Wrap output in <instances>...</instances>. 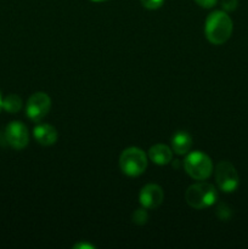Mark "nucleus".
<instances>
[{"mask_svg": "<svg viewBox=\"0 0 248 249\" xmlns=\"http://www.w3.org/2000/svg\"><path fill=\"white\" fill-rule=\"evenodd\" d=\"M233 24L231 17L226 11H213L206 19L204 32L209 43L213 45H221L230 39Z\"/></svg>", "mask_w": 248, "mask_h": 249, "instance_id": "obj_1", "label": "nucleus"}, {"mask_svg": "<svg viewBox=\"0 0 248 249\" xmlns=\"http://www.w3.org/2000/svg\"><path fill=\"white\" fill-rule=\"evenodd\" d=\"M185 199L187 204L195 209H204L212 207L218 201V191L208 182H197L186 190Z\"/></svg>", "mask_w": 248, "mask_h": 249, "instance_id": "obj_2", "label": "nucleus"}, {"mask_svg": "<svg viewBox=\"0 0 248 249\" xmlns=\"http://www.w3.org/2000/svg\"><path fill=\"white\" fill-rule=\"evenodd\" d=\"M119 167L125 175L136 178L145 173L147 168V156L141 148L128 147L119 157Z\"/></svg>", "mask_w": 248, "mask_h": 249, "instance_id": "obj_3", "label": "nucleus"}, {"mask_svg": "<svg viewBox=\"0 0 248 249\" xmlns=\"http://www.w3.org/2000/svg\"><path fill=\"white\" fill-rule=\"evenodd\" d=\"M185 172L194 180L204 181L208 179L213 172V163L209 156L201 151H195L187 155L184 160Z\"/></svg>", "mask_w": 248, "mask_h": 249, "instance_id": "obj_4", "label": "nucleus"}, {"mask_svg": "<svg viewBox=\"0 0 248 249\" xmlns=\"http://www.w3.org/2000/svg\"><path fill=\"white\" fill-rule=\"evenodd\" d=\"M215 181L219 189L225 194L236 191L240 185V177L236 168L228 160H223L216 165Z\"/></svg>", "mask_w": 248, "mask_h": 249, "instance_id": "obj_5", "label": "nucleus"}, {"mask_svg": "<svg viewBox=\"0 0 248 249\" xmlns=\"http://www.w3.org/2000/svg\"><path fill=\"white\" fill-rule=\"evenodd\" d=\"M51 108V99L48 94L45 92H35L32 95L27 101L26 106V113L31 121L39 122L43 121L48 113L50 112Z\"/></svg>", "mask_w": 248, "mask_h": 249, "instance_id": "obj_6", "label": "nucleus"}, {"mask_svg": "<svg viewBox=\"0 0 248 249\" xmlns=\"http://www.w3.org/2000/svg\"><path fill=\"white\" fill-rule=\"evenodd\" d=\"M5 138L12 148L23 150L29 142L28 129L22 122L14 121L5 129Z\"/></svg>", "mask_w": 248, "mask_h": 249, "instance_id": "obj_7", "label": "nucleus"}, {"mask_svg": "<svg viewBox=\"0 0 248 249\" xmlns=\"http://www.w3.org/2000/svg\"><path fill=\"white\" fill-rule=\"evenodd\" d=\"M140 204L145 209H156L163 203L164 194H163L162 187L156 184H148L141 189Z\"/></svg>", "mask_w": 248, "mask_h": 249, "instance_id": "obj_8", "label": "nucleus"}, {"mask_svg": "<svg viewBox=\"0 0 248 249\" xmlns=\"http://www.w3.org/2000/svg\"><path fill=\"white\" fill-rule=\"evenodd\" d=\"M33 135L35 140L43 146H51L57 141V130L53 125L46 123L38 124L34 128Z\"/></svg>", "mask_w": 248, "mask_h": 249, "instance_id": "obj_9", "label": "nucleus"}, {"mask_svg": "<svg viewBox=\"0 0 248 249\" xmlns=\"http://www.w3.org/2000/svg\"><path fill=\"white\" fill-rule=\"evenodd\" d=\"M148 158L157 165H167L172 162L173 151L163 143L153 145L148 151Z\"/></svg>", "mask_w": 248, "mask_h": 249, "instance_id": "obj_10", "label": "nucleus"}, {"mask_svg": "<svg viewBox=\"0 0 248 249\" xmlns=\"http://www.w3.org/2000/svg\"><path fill=\"white\" fill-rule=\"evenodd\" d=\"M192 146V138L186 131H177L172 136V148L177 155H186Z\"/></svg>", "mask_w": 248, "mask_h": 249, "instance_id": "obj_11", "label": "nucleus"}, {"mask_svg": "<svg viewBox=\"0 0 248 249\" xmlns=\"http://www.w3.org/2000/svg\"><path fill=\"white\" fill-rule=\"evenodd\" d=\"M22 105H23V102H22L21 97L15 94L7 95L5 99H2V108L9 112V113L19 112L22 108Z\"/></svg>", "mask_w": 248, "mask_h": 249, "instance_id": "obj_12", "label": "nucleus"}, {"mask_svg": "<svg viewBox=\"0 0 248 249\" xmlns=\"http://www.w3.org/2000/svg\"><path fill=\"white\" fill-rule=\"evenodd\" d=\"M148 220V214L145 211V208L136 209L133 213V223H135L136 225H145Z\"/></svg>", "mask_w": 248, "mask_h": 249, "instance_id": "obj_13", "label": "nucleus"}, {"mask_svg": "<svg viewBox=\"0 0 248 249\" xmlns=\"http://www.w3.org/2000/svg\"><path fill=\"white\" fill-rule=\"evenodd\" d=\"M140 1H141V5H142L145 9L157 10L162 6L164 0H140Z\"/></svg>", "mask_w": 248, "mask_h": 249, "instance_id": "obj_14", "label": "nucleus"}, {"mask_svg": "<svg viewBox=\"0 0 248 249\" xmlns=\"http://www.w3.org/2000/svg\"><path fill=\"white\" fill-rule=\"evenodd\" d=\"M216 214H218L219 219H221V220H229L231 216V209L226 204H220Z\"/></svg>", "mask_w": 248, "mask_h": 249, "instance_id": "obj_15", "label": "nucleus"}, {"mask_svg": "<svg viewBox=\"0 0 248 249\" xmlns=\"http://www.w3.org/2000/svg\"><path fill=\"white\" fill-rule=\"evenodd\" d=\"M238 5V0H221V6L224 11H233Z\"/></svg>", "mask_w": 248, "mask_h": 249, "instance_id": "obj_16", "label": "nucleus"}, {"mask_svg": "<svg viewBox=\"0 0 248 249\" xmlns=\"http://www.w3.org/2000/svg\"><path fill=\"white\" fill-rule=\"evenodd\" d=\"M196 4H198L201 7H204V9H211L214 5L218 2V0H195Z\"/></svg>", "mask_w": 248, "mask_h": 249, "instance_id": "obj_17", "label": "nucleus"}, {"mask_svg": "<svg viewBox=\"0 0 248 249\" xmlns=\"http://www.w3.org/2000/svg\"><path fill=\"white\" fill-rule=\"evenodd\" d=\"M73 248H89V249H92L95 248L94 246L91 245H87V243H78V245H74V247Z\"/></svg>", "mask_w": 248, "mask_h": 249, "instance_id": "obj_18", "label": "nucleus"}, {"mask_svg": "<svg viewBox=\"0 0 248 249\" xmlns=\"http://www.w3.org/2000/svg\"><path fill=\"white\" fill-rule=\"evenodd\" d=\"M2 109V97H1V92H0V111Z\"/></svg>", "mask_w": 248, "mask_h": 249, "instance_id": "obj_19", "label": "nucleus"}, {"mask_svg": "<svg viewBox=\"0 0 248 249\" xmlns=\"http://www.w3.org/2000/svg\"><path fill=\"white\" fill-rule=\"evenodd\" d=\"M91 1H95V2H102V1H107V0H91Z\"/></svg>", "mask_w": 248, "mask_h": 249, "instance_id": "obj_20", "label": "nucleus"}]
</instances>
